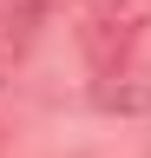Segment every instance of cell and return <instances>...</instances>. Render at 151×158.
I'll return each instance as SVG.
<instances>
[{
  "label": "cell",
  "instance_id": "obj_2",
  "mask_svg": "<svg viewBox=\"0 0 151 158\" xmlns=\"http://www.w3.org/2000/svg\"><path fill=\"white\" fill-rule=\"evenodd\" d=\"M92 106H99L105 118H145L151 112V79L131 73V66H112L92 79Z\"/></svg>",
  "mask_w": 151,
  "mask_h": 158
},
{
  "label": "cell",
  "instance_id": "obj_1",
  "mask_svg": "<svg viewBox=\"0 0 151 158\" xmlns=\"http://www.w3.org/2000/svg\"><path fill=\"white\" fill-rule=\"evenodd\" d=\"M151 33V0H85L79 13V53L92 59V73L125 66V53Z\"/></svg>",
  "mask_w": 151,
  "mask_h": 158
},
{
  "label": "cell",
  "instance_id": "obj_3",
  "mask_svg": "<svg viewBox=\"0 0 151 158\" xmlns=\"http://www.w3.org/2000/svg\"><path fill=\"white\" fill-rule=\"evenodd\" d=\"M40 7H53V0H40Z\"/></svg>",
  "mask_w": 151,
  "mask_h": 158
}]
</instances>
